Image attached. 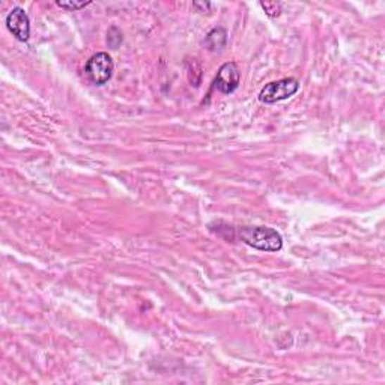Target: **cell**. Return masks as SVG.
<instances>
[{"label":"cell","instance_id":"277c9868","mask_svg":"<svg viewBox=\"0 0 385 385\" xmlns=\"http://www.w3.org/2000/svg\"><path fill=\"white\" fill-rule=\"evenodd\" d=\"M241 80V72L235 62H227L222 65V68L217 72L215 87L222 94H232L238 89Z\"/></svg>","mask_w":385,"mask_h":385},{"label":"cell","instance_id":"52a82bcc","mask_svg":"<svg viewBox=\"0 0 385 385\" xmlns=\"http://www.w3.org/2000/svg\"><path fill=\"white\" fill-rule=\"evenodd\" d=\"M107 42H108V46L112 47V49H118L120 46V44H122V32H120L118 29L116 30V35H113V30H112V27H110L108 34H107Z\"/></svg>","mask_w":385,"mask_h":385},{"label":"cell","instance_id":"8992f818","mask_svg":"<svg viewBox=\"0 0 385 385\" xmlns=\"http://www.w3.org/2000/svg\"><path fill=\"white\" fill-rule=\"evenodd\" d=\"M226 30L223 27H217L211 30L206 37V46L210 47V50H220L226 46Z\"/></svg>","mask_w":385,"mask_h":385},{"label":"cell","instance_id":"6da1fadb","mask_svg":"<svg viewBox=\"0 0 385 385\" xmlns=\"http://www.w3.org/2000/svg\"><path fill=\"white\" fill-rule=\"evenodd\" d=\"M236 238L244 244L260 251H280L283 238L276 229L267 226H243L232 229Z\"/></svg>","mask_w":385,"mask_h":385},{"label":"cell","instance_id":"5b68a950","mask_svg":"<svg viewBox=\"0 0 385 385\" xmlns=\"http://www.w3.org/2000/svg\"><path fill=\"white\" fill-rule=\"evenodd\" d=\"M6 27L18 41H27L30 37V20L23 8H14L6 17Z\"/></svg>","mask_w":385,"mask_h":385},{"label":"cell","instance_id":"7a4b0ae2","mask_svg":"<svg viewBox=\"0 0 385 385\" xmlns=\"http://www.w3.org/2000/svg\"><path fill=\"white\" fill-rule=\"evenodd\" d=\"M300 89V82L294 77H286V79L271 82L259 94V101L263 104H274L284 101L294 96Z\"/></svg>","mask_w":385,"mask_h":385},{"label":"cell","instance_id":"ba28073f","mask_svg":"<svg viewBox=\"0 0 385 385\" xmlns=\"http://www.w3.org/2000/svg\"><path fill=\"white\" fill-rule=\"evenodd\" d=\"M260 6L263 8V11H265L268 17H279L282 13V5L277 2H272V4L262 2Z\"/></svg>","mask_w":385,"mask_h":385},{"label":"cell","instance_id":"3957f363","mask_svg":"<svg viewBox=\"0 0 385 385\" xmlns=\"http://www.w3.org/2000/svg\"><path fill=\"white\" fill-rule=\"evenodd\" d=\"M113 59L108 56V53H96L94 56L89 58V61L86 62L84 72L87 80H89L95 86H103L106 84L113 75Z\"/></svg>","mask_w":385,"mask_h":385},{"label":"cell","instance_id":"9c48e42d","mask_svg":"<svg viewBox=\"0 0 385 385\" xmlns=\"http://www.w3.org/2000/svg\"><path fill=\"white\" fill-rule=\"evenodd\" d=\"M89 5H91V2H58V6H61L63 9H68V11H77V9L89 6Z\"/></svg>","mask_w":385,"mask_h":385}]
</instances>
